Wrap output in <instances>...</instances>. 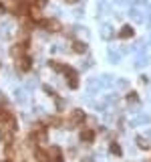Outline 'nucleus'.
<instances>
[{
    "instance_id": "5",
    "label": "nucleus",
    "mask_w": 151,
    "mask_h": 162,
    "mask_svg": "<svg viewBox=\"0 0 151 162\" xmlns=\"http://www.w3.org/2000/svg\"><path fill=\"white\" fill-rule=\"evenodd\" d=\"M93 136H95L93 130H85V132H81V140H85V142H91V140H93Z\"/></svg>"
},
{
    "instance_id": "3",
    "label": "nucleus",
    "mask_w": 151,
    "mask_h": 162,
    "mask_svg": "<svg viewBox=\"0 0 151 162\" xmlns=\"http://www.w3.org/2000/svg\"><path fill=\"white\" fill-rule=\"evenodd\" d=\"M119 37H121V39H129V37H133V28L131 27H123L121 33H119Z\"/></svg>"
},
{
    "instance_id": "6",
    "label": "nucleus",
    "mask_w": 151,
    "mask_h": 162,
    "mask_svg": "<svg viewBox=\"0 0 151 162\" xmlns=\"http://www.w3.org/2000/svg\"><path fill=\"white\" fill-rule=\"evenodd\" d=\"M73 47H75L77 53H85V51H87V45H85V43H75Z\"/></svg>"
},
{
    "instance_id": "10",
    "label": "nucleus",
    "mask_w": 151,
    "mask_h": 162,
    "mask_svg": "<svg viewBox=\"0 0 151 162\" xmlns=\"http://www.w3.org/2000/svg\"><path fill=\"white\" fill-rule=\"evenodd\" d=\"M67 2H77V0H67Z\"/></svg>"
},
{
    "instance_id": "7",
    "label": "nucleus",
    "mask_w": 151,
    "mask_h": 162,
    "mask_svg": "<svg viewBox=\"0 0 151 162\" xmlns=\"http://www.w3.org/2000/svg\"><path fill=\"white\" fill-rule=\"evenodd\" d=\"M137 146H139L141 150H147V148H149V144H147V140H143V138H137Z\"/></svg>"
},
{
    "instance_id": "1",
    "label": "nucleus",
    "mask_w": 151,
    "mask_h": 162,
    "mask_svg": "<svg viewBox=\"0 0 151 162\" xmlns=\"http://www.w3.org/2000/svg\"><path fill=\"white\" fill-rule=\"evenodd\" d=\"M18 63H20V69H22V71H28V69H30V65H32V59H30L28 55H22Z\"/></svg>"
},
{
    "instance_id": "8",
    "label": "nucleus",
    "mask_w": 151,
    "mask_h": 162,
    "mask_svg": "<svg viewBox=\"0 0 151 162\" xmlns=\"http://www.w3.org/2000/svg\"><path fill=\"white\" fill-rule=\"evenodd\" d=\"M111 152H113V154H117V156H119V154H121V148L117 146V144H111Z\"/></svg>"
},
{
    "instance_id": "4",
    "label": "nucleus",
    "mask_w": 151,
    "mask_h": 162,
    "mask_svg": "<svg viewBox=\"0 0 151 162\" xmlns=\"http://www.w3.org/2000/svg\"><path fill=\"white\" fill-rule=\"evenodd\" d=\"M42 24H45L46 28H50V31H59V28H60V24L57 23V20H45Z\"/></svg>"
},
{
    "instance_id": "9",
    "label": "nucleus",
    "mask_w": 151,
    "mask_h": 162,
    "mask_svg": "<svg viewBox=\"0 0 151 162\" xmlns=\"http://www.w3.org/2000/svg\"><path fill=\"white\" fill-rule=\"evenodd\" d=\"M127 99H131V101H137V93H129V95H127Z\"/></svg>"
},
{
    "instance_id": "2",
    "label": "nucleus",
    "mask_w": 151,
    "mask_h": 162,
    "mask_svg": "<svg viewBox=\"0 0 151 162\" xmlns=\"http://www.w3.org/2000/svg\"><path fill=\"white\" fill-rule=\"evenodd\" d=\"M36 160L38 162H53V160H50V156L46 154L45 150H36Z\"/></svg>"
}]
</instances>
